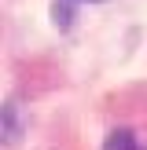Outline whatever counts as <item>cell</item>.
I'll return each mask as SVG.
<instances>
[{
	"mask_svg": "<svg viewBox=\"0 0 147 150\" xmlns=\"http://www.w3.org/2000/svg\"><path fill=\"white\" fill-rule=\"evenodd\" d=\"M4 146L7 150H15L19 146V136H22V121H19V106L15 103H7V110H4Z\"/></svg>",
	"mask_w": 147,
	"mask_h": 150,
	"instance_id": "6da1fadb",
	"label": "cell"
},
{
	"mask_svg": "<svg viewBox=\"0 0 147 150\" xmlns=\"http://www.w3.org/2000/svg\"><path fill=\"white\" fill-rule=\"evenodd\" d=\"M103 150H143V146H140L136 132H129V128H114L107 139H103Z\"/></svg>",
	"mask_w": 147,
	"mask_h": 150,
	"instance_id": "7a4b0ae2",
	"label": "cell"
},
{
	"mask_svg": "<svg viewBox=\"0 0 147 150\" xmlns=\"http://www.w3.org/2000/svg\"><path fill=\"white\" fill-rule=\"evenodd\" d=\"M51 18H55V26H59V29H66V26H70V18H74L70 4H59V0H55V4H51Z\"/></svg>",
	"mask_w": 147,
	"mask_h": 150,
	"instance_id": "3957f363",
	"label": "cell"
}]
</instances>
